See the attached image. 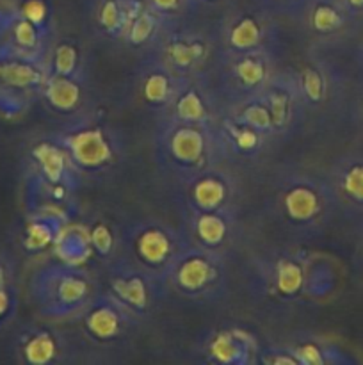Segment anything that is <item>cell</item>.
I'll use <instances>...</instances> for the list:
<instances>
[{
  "label": "cell",
  "instance_id": "cell-1",
  "mask_svg": "<svg viewBox=\"0 0 363 365\" xmlns=\"http://www.w3.org/2000/svg\"><path fill=\"white\" fill-rule=\"evenodd\" d=\"M270 209L288 235L313 239L326 230L338 202L327 178L292 170L280 173L274 180Z\"/></svg>",
  "mask_w": 363,
  "mask_h": 365
},
{
  "label": "cell",
  "instance_id": "cell-2",
  "mask_svg": "<svg viewBox=\"0 0 363 365\" xmlns=\"http://www.w3.org/2000/svg\"><path fill=\"white\" fill-rule=\"evenodd\" d=\"M217 125L185 123L173 118H159L153 146L159 166L180 184L206 168L216 166L223 157Z\"/></svg>",
  "mask_w": 363,
  "mask_h": 365
},
{
  "label": "cell",
  "instance_id": "cell-3",
  "mask_svg": "<svg viewBox=\"0 0 363 365\" xmlns=\"http://www.w3.org/2000/svg\"><path fill=\"white\" fill-rule=\"evenodd\" d=\"M98 292L93 274L66 262L43 264L32 273L28 294L43 319H73Z\"/></svg>",
  "mask_w": 363,
  "mask_h": 365
},
{
  "label": "cell",
  "instance_id": "cell-4",
  "mask_svg": "<svg viewBox=\"0 0 363 365\" xmlns=\"http://www.w3.org/2000/svg\"><path fill=\"white\" fill-rule=\"evenodd\" d=\"M68 153L78 177H103L116 170L125 159L123 135L110 123L96 118L78 116L70 125L52 134Z\"/></svg>",
  "mask_w": 363,
  "mask_h": 365
},
{
  "label": "cell",
  "instance_id": "cell-5",
  "mask_svg": "<svg viewBox=\"0 0 363 365\" xmlns=\"http://www.w3.org/2000/svg\"><path fill=\"white\" fill-rule=\"evenodd\" d=\"M166 294L201 305H214L230 294V266L223 252L189 245L162 280Z\"/></svg>",
  "mask_w": 363,
  "mask_h": 365
},
{
  "label": "cell",
  "instance_id": "cell-6",
  "mask_svg": "<svg viewBox=\"0 0 363 365\" xmlns=\"http://www.w3.org/2000/svg\"><path fill=\"white\" fill-rule=\"evenodd\" d=\"M191 245L185 230L166 221L144 217L128 223L120 230V255L127 257L159 280H164L167 271Z\"/></svg>",
  "mask_w": 363,
  "mask_h": 365
},
{
  "label": "cell",
  "instance_id": "cell-7",
  "mask_svg": "<svg viewBox=\"0 0 363 365\" xmlns=\"http://www.w3.org/2000/svg\"><path fill=\"white\" fill-rule=\"evenodd\" d=\"M209 70L214 71L216 84L210 82L221 106L258 95L267 82L276 73V52L274 50H253V52H224L217 50Z\"/></svg>",
  "mask_w": 363,
  "mask_h": 365
},
{
  "label": "cell",
  "instance_id": "cell-8",
  "mask_svg": "<svg viewBox=\"0 0 363 365\" xmlns=\"http://www.w3.org/2000/svg\"><path fill=\"white\" fill-rule=\"evenodd\" d=\"M310 260L299 250H274L251 260V287L263 298L298 302L308 291Z\"/></svg>",
  "mask_w": 363,
  "mask_h": 365
},
{
  "label": "cell",
  "instance_id": "cell-9",
  "mask_svg": "<svg viewBox=\"0 0 363 365\" xmlns=\"http://www.w3.org/2000/svg\"><path fill=\"white\" fill-rule=\"evenodd\" d=\"M149 52H155L180 77L206 73L216 53V38L189 25H167Z\"/></svg>",
  "mask_w": 363,
  "mask_h": 365
},
{
  "label": "cell",
  "instance_id": "cell-10",
  "mask_svg": "<svg viewBox=\"0 0 363 365\" xmlns=\"http://www.w3.org/2000/svg\"><path fill=\"white\" fill-rule=\"evenodd\" d=\"M107 292L130 310L137 319H146L166 294L162 280L117 253L105 264Z\"/></svg>",
  "mask_w": 363,
  "mask_h": 365
},
{
  "label": "cell",
  "instance_id": "cell-11",
  "mask_svg": "<svg viewBox=\"0 0 363 365\" xmlns=\"http://www.w3.org/2000/svg\"><path fill=\"white\" fill-rule=\"evenodd\" d=\"M280 29L276 16L255 6L233 9L221 20L217 29V50L224 52H253L276 50Z\"/></svg>",
  "mask_w": 363,
  "mask_h": 365
},
{
  "label": "cell",
  "instance_id": "cell-12",
  "mask_svg": "<svg viewBox=\"0 0 363 365\" xmlns=\"http://www.w3.org/2000/svg\"><path fill=\"white\" fill-rule=\"evenodd\" d=\"M82 335L93 344H116L132 334L141 319L125 309L109 292H96L88 305L73 317Z\"/></svg>",
  "mask_w": 363,
  "mask_h": 365
},
{
  "label": "cell",
  "instance_id": "cell-13",
  "mask_svg": "<svg viewBox=\"0 0 363 365\" xmlns=\"http://www.w3.org/2000/svg\"><path fill=\"white\" fill-rule=\"evenodd\" d=\"M237 180L230 170L216 164L182 184V200L187 212H210L235 205Z\"/></svg>",
  "mask_w": 363,
  "mask_h": 365
},
{
  "label": "cell",
  "instance_id": "cell-14",
  "mask_svg": "<svg viewBox=\"0 0 363 365\" xmlns=\"http://www.w3.org/2000/svg\"><path fill=\"white\" fill-rule=\"evenodd\" d=\"M223 106L212 86L206 81V73L185 77L166 113L159 118H173L185 123L217 125Z\"/></svg>",
  "mask_w": 363,
  "mask_h": 365
},
{
  "label": "cell",
  "instance_id": "cell-15",
  "mask_svg": "<svg viewBox=\"0 0 363 365\" xmlns=\"http://www.w3.org/2000/svg\"><path fill=\"white\" fill-rule=\"evenodd\" d=\"M50 39V32L21 16L16 7L0 9V57L46 61L52 46Z\"/></svg>",
  "mask_w": 363,
  "mask_h": 365
},
{
  "label": "cell",
  "instance_id": "cell-16",
  "mask_svg": "<svg viewBox=\"0 0 363 365\" xmlns=\"http://www.w3.org/2000/svg\"><path fill=\"white\" fill-rule=\"evenodd\" d=\"M260 96L267 103L270 116H273L276 138L288 135L302 121L305 102L301 98L295 73L292 71H280L270 77L265 88L260 91Z\"/></svg>",
  "mask_w": 363,
  "mask_h": 365
},
{
  "label": "cell",
  "instance_id": "cell-17",
  "mask_svg": "<svg viewBox=\"0 0 363 365\" xmlns=\"http://www.w3.org/2000/svg\"><path fill=\"white\" fill-rule=\"evenodd\" d=\"M28 182L75 191L80 177L71 166L68 153L50 135L36 141L28 150Z\"/></svg>",
  "mask_w": 363,
  "mask_h": 365
},
{
  "label": "cell",
  "instance_id": "cell-18",
  "mask_svg": "<svg viewBox=\"0 0 363 365\" xmlns=\"http://www.w3.org/2000/svg\"><path fill=\"white\" fill-rule=\"evenodd\" d=\"M185 221V234L192 245L223 253L233 246L241 228L235 205L210 212H187Z\"/></svg>",
  "mask_w": 363,
  "mask_h": 365
},
{
  "label": "cell",
  "instance_id": "cell-19",
  "mask_svg": "<svg viewBox=\"0 0 363 365\" xmlns=\"http://www.w3.org/2000/svg\"><path fill=\"white\" fill-rule=\"evenodd\" d=\"M184 78L174 73L155 52L148 53L137 70L139 98L149 110L162 116L173 102Z\"/></svg>",
  "mask_w": 363,
  "mask_h": 365
},
{
  "label": "cell",
  "instance_id": "cell-20",
  "mask_svg": "<svg viewBox=\"0 0 363 365\" xmlns=\"http://www.w3.org/2000/svg\"><path fill=\"white\" fill-rule=\"evenodd\" d=\"M14 359L27 365L59 364L66 355V341L57 328L48 324H28L13 339Z\"/></svg>",
  "mask_w": 363,
  "mask_h": 365
},
{
  "label": "cell",
  "instance_id": "cell-21",
  "mask_svg": "<svg viewBox=\"0 0 363 365\" xmlns=\"http://www.w3.org/2000/svg\"><path fill=\"white\" fill-rule=\"evenodd\" d=\"M216 128L224 159L253 160L262 155L269 143L273 141L262 132L228 113L226 109L221 113Z\"/></svg>",
  "mask_w": 363,
  "mask_h": 365
},
{
  "label": "cell",
  "instance_id": "cell-22",
  "mask_svg": "<svg viewBox=\"0 0 363 365\" xmlns=\"http://www.w3.org/2000/svg\"><path fill=\"white\" fill-rule=\"evenodd\" d=\"M255 337L241 328H221L206 337L203 353L206 360L219 365H249L258 362Z\"/></svg>",
  "mask_w": 363,
  "mask_h": 365
},
{
  "label": "cell",
  "instance_id": "cell-23",
  "mask_svg": "<svg viewBox=\"0 0 363 365\" xmlns=\"http://www.w3.org/2000/svg\"><path fill=\"white\" fill-rule=\"evenodd\" d=\"M39 98L50 110L63 116H78L88 100V81L48 73L39 89Z\"/></svg>",
  "mask_w": 363,
  "mask_h": 365
},
{
  "label": "cell",
  "instance_id": "cell-24",
  "mask_svg": "<svg viewBox=\"0 0 363 365\" xmlns=\"http://www.w3.org/2000/svg\"><path fill=\"white\" fill-rule=\"evenodd\" d=\"M338 207L347 209H363V157H342L331 168L327 177Z\"/></svg>",
  "mask_w": 363,
  "mask_h": 365
},
{
  "label": "cell",
  "instance_id": "cell-25",
  "mask_svg": "<svg viewBox=\"0 0 363 365\" xmlns=\"http://www.w3.org/2000/svg\"><path fill=\"white\" fill-rule=\"evenodd\" d=\"M48 73L46 61L0 57V86L39 96V89L45 84Z\"/></svg>",
  "mask_w": 363,
  "mask_h": 365
},
{
  "label": "cell",
  "instance_id": "cell-26",
  "mask_svg": "<svg viewBox=\"0 0 363 365\" xmlns=\"http://www.w3.org/2000/svg\"><path fill=\"white\" fill-rule=\"evenodd\" d=\"M349 16L340 0H310L299 20L305 21L312 34L326 38L340 31Z\"/></svg>",
  "mask_w": 363,
  "mask_h": 365
},
{
  "label": "cell",
  "instance_id": "cell-27",
  "mask_svg": "<svg viewBox=\"0 0 363 365\" xmlns=\"http://www.w3.org/2000/svg\"><path fill=\"white\" fill-rule=\"evenodd\" d=\"M46 63H48V71L53 75L88 78L84 50L71 38L59 39L56 45L50 46Z\"/></svg>",
  "mask_w": 363,
  "mask_h": 365
},
{
  "label": "cell",
  "instance_id": "cell-28",
  "mask_svg": "<svg viewBox=\"0 0 363 365\" xmlns=\"http://www.w3.org/2000/svg\"><path fill=\"white\" fill-rule=\"evenodd\" d=\"M166 27L164 21L146 6L144 2L134 11L128 27L125 31L123 41L132 48H149L155 45L157 38L160 36L162 29Z\"/></svg>",
  "mask_w": 363,
  "mask_h": 365
},
{
  "label": "cell",
  "instance_id": "cell-29",
  "mask_svg": "<svg viewBox=\"0 0 363 365\" xmlns=\"http://www.w3.org/2000/svg\"><path fill=\"white\" fill-rule=\"evenodd\" d=\"M66 225H63L57 220H52V217L31 214V220H28L27 227L23 230L21 246H23V250L28 255H38V253L50 248V246L53 248V242H56L57 235H59V232Z\"/></svg>",
  "mask_w": 363,
  "mask_h": 365
},
{
  "label": "cell",
  "instance_id": "cell-30",
  "mask_svg": "<svg viewBox=\"0 0 363 365\" xmlns=\"http://www.w3.org/2000/svg\"><path fill=\"white\" fill-rule=\"evenodd\" d=\"M228 113H231L233 116H237L238 120H242L244 123H248L249 127L256 128L258 132H262L263 135H267L269 139H278L276 130H274L273 116H270L269 109H267V103L263 102V98L258 95H253L249 98L241 100V102H235L231 106L223 107Z\"/></svg>",
  "mask_w": 363,
  "mask_h": 365
},
{
  "label": "cell",
  "instance_id": "cell-31",
  "mask_svg": "<svg viewBox=\"0 0 363 365\" xmlns=\"http://www.w3.org/2000/svg\"><path fill=\"white\" fill-rule=\"evenodd\" d=\"M295 81H298L305 107L319 106V103L326 98V75H324L322 68L317 66V64H308V66L301 68V71L295 73Z\"/></svg>",
  "mask_w": 363,
  "mask_h": 365
},
{
  "label": "cell",
  "instance_id": "cell-32",
  "mask_svg": "<svg viewBox=\"0 0 363 365\" xmlns=\"http://www.w3.org/2000/svg\"><path fill=\"white\" fill-rule=\"evenodd\" d=\"M88 235L93 253L100 260L109 262L120 252V232L114 234V230L105 221H95V225L88 230Z\"/></svg>",
  "mask_w": 363,
  "mask_h": 365
},
{
  "label": "cell",
  "instance_id": "cell-33",
  "mask_svg": "<svg viewBox=\"0 0 363 365\" xmlns=\"http://www.w3.org/2000/svg\"><path fill=\"white\" fill-rule=\"evenodd\" d=\"M146 6L164 21V25H173L184 20L191 9V0H144Z\"/></svg>",
  "mask_w": 363,
  "mask_h": 365
},
{
  "label": "cell",
  "instance_id": "cell-34",
  "mask_svg": "<svg viewBox=\"0 0 363 365\" xmlns=\"http://www.w3.org/2000/svg\"><path fill=\"white\" fill-rule=\"evenodd\" d=\"M290 348L299 365H320L331 362L330 348H326L320 342L312 341V339L294 342V344H290Z\"/></svg>",
  "mask_w": 363,
  "mask_h": 365
},
{
  "label": "cell",
  "instance_id": "cell-35",
  "mask_svg": "<svg viewBox=\"0 0 363 365\" xmlns=\"http://www.w3.org/2000/svg\"><path fill=\"white\" fill-rule=\"evenodd\" d=\"M31 98L32 95L28 93L0 86V116L7 118V120L20 116L31 103Z\"/></svg>",
  "mask_w": 363,
  "mask_h": 365
},
{
  "label": "cell",
  "instance_id": "cell-36",
  "mask_svg": "<svg viewBox=\"0 0 363 365\" xmlns=\"http://www.w3.org/2000/svg\"><path fill=\"white\" fill-rule=\"evenodd\" d=\"M16 9L21 16L52 34V11L45 0H23Z\"/></svg>",
  "mask_w": 363,
  "mask_h": 365
},
{
  "label": "cell",
  "instance_id": "cell-37",
  "mask_svg": "<svg viewBox=\"0 0 363 365\" xmlns=\"http://www.w3.org/2000/svg\"><path fill=\"white\" fill-rule=\"evenodd\" d=\"M310 0H253V4L262 7L273 16H285V18H301L306 4Z\"/></svg>",
  "mask_w": 363,
  "mask_h": 365
},
{
  "label": "cell",
  "instance_id": "cell-38",
  "mask_svg": "<svg viewBox=\"0 0 363 365\" xmlns=\"http://www.w3.org/2000/svg\"><path fill=\"white\" fill-rule=\"evenodd\" d=\"M258 362L267 365H299L290 346H269L260 349Z\"/></svg>",
  "mask_w": 363,
  "mask_h": 365
},
{
  "label": "cell",
  "instance_id": "cell-39",
  "mask_svg": "<svg viewBox=\"0 0 363 365\" xmlns=\"http://www.w3.org/2000/svg\"><path fill=\"white\" fill-rule=\"evenodd\" d=\"M18 307V296L14 285L0 289V328L14 317Z\"/></svg>",
  "mask_w": 363,
  "mask_h": 365
},
{
  "label": "cell",
  "instance_id": "cell-40",
  "mask_svg": "<svg viewBox=\"0 0 363 365\" xmlns=\"http://www.w3.org/2000/svg\"><path fill=\"white\" fill-rule=\"evenodd\" d=\"M14 284V262L6 252H0V289Z\"/></svg>",
  "mask_w": 363,
  "mask_h": 365
},
{
  "label": "cell",
  "instance_id": "cell-41",
  "mask_svg": "<svg viewBox=\"0 0 363 365\" xmlns=\"http://www.w3.org/2000/svg\"><path fill=\"white\" fill-rule=\"evenodd\" d=\"M340 2L344 4V7L349 11V14L363 11V0H340Z\"/></svg>",
  "mask_w": 363,
  "mask_h": 365
},
{
  "label": "cell",
  "instance_id": "cell-42",
  "mask_svg": "<svg viewBox=\"0 0 363 365\" xmlns=\"http://www.w3.org/2000/svg\"><path fill=\"white\" fill-rule=\"evenodd\" d=\"M223 0H191V9H199V7H210V6H217Z\"/></svg>",
  "mask_w": 363,
  "mask_h": 365
}]
</instances>
